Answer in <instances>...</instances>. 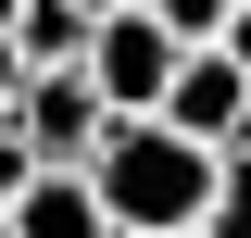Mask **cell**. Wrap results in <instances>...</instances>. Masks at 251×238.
Here are the masks:
<instances>
[{
    "instance_id": "6da1fadb",
    "label": "cell",
    "mask_w": 251,
    "mask_h": 238,
    "mask_svg": "<svg viewBox=\"0 0 251 238\" xmlns=\"http://www.w3.org/2000/svg\"><path fill=\"white\" fill-rule=\"evenodd\" d=\"M88 188L113 226H201V188H214V150L163 113H113L88 138Z\"/></svg>"
},
{
    "instance_id": "7a4b0ae2",
    "label": "cell",
    "mask_w": 251,
    "mask_h": 238,
    "mask_svg": "<svg viewBox=\"0 0 251 238\" xmlns=\"http://www.w3.org/2000/svg\"><path fill=\"white\" fill-rule=\"evenodd\" d=\"M176 50H188V38L163 25V13L113 0V13L88 25V50H75V63L100 75V100H113V113H151V100H163V75H176Z\"/></svg>"
},
{
    "instance_id": "3957f363",
    "label": "cell",
    "mask_w": 251,
    "mask_h": 238,
    "mask_svg": "<svg viewBox=\"0 0 251 238\" xmlns=\"http://www.w3.org/2000/svg\"><path fill=\"white\" fill-rule=\"evenodd\" d=\"M13 125H25V150H38V163H88V138L113 125V100H100V75H88V63H25Z\"/></svg>"
},
{
    "instance_id": "277c9868",
    "label": "cell",
    "mask_w": 251,
    "mask_h": 238,
    "mask_svg": "<svg viewBox=\"0 0 251 238\" xmlns=\"http://www.w3.org/2000/svg\"><path fill=\"white\" fill-rule=\"evenodd\" d=\"M151 113H163V125H188V138H201V150H226V138H239V125H251V63H239V50H214V38H188Z\"/></svg>"
},
{
    "instance_id": "5b68a950",
    "label": "cell",
    "mask_w": 251,
    "mask_h": 238,
    "mask_svg": "<svg viewBox=\"0 0 251 238\" xmlns=\"http://www.w3.org/2000/svg\"><path fill=\"white\" fill-rule=\"evenodd\" d=\"M0 238H113V213H100L88 163H25V188H13Z\"/></svg>"
},
{
    "instance_id": "8992f818",
    "label": "cell",
    "mask_w": 251,
    "mask_h": 238,
    "mask_svg": "<svg viewBox=\"0 0 251 238\" xmlns=\"http://www.w3.org/2000/svg\"><path fill=\"white\" fill-rule=\"evenodd\" d=\"M88 25H100L88 0H13V50H25V63H75Z\"/></svg>"
},
{
    "instance_id": "52a82bcc",
    "label": "cell",
    "mask_w": 251,
    "mask_h": 238,
    "mask_svg": "<svg viewBox=\"0 0 251 238\" xmlns=\"http://www.w3.org/2000/svg\"><path fill=\"white\" fill-rule=\"evenodd\" d=\"M201 238H251V138L214 150V188H201Z\"/></svg>"
},
{
    "instance_id": "ba28073f",
    "label": "cell",
    "mask_w": 251,
    "mask_h": 238,
    "mask_svg": "<svg viewBox=\"0 0 251 238\" xmlns=\"http://www.w3.org/2000/svg\"><path fill=\"white\" fill-rule=\"evenodd\" d=\"M138 13H163L176 38H214V25H226V0H138Z\"/></svg>"
},
{
    "instance_id": "9c48e42d",
    "label": "cell",
    "mask_w": 251,
    "mask_h": 238,
    "mask_svg": "<svg viewBox=\"0 0 251 238\" xmlns=\"http://www.w3.org/2000/svg\"><path fill=\"white\" fill-rule=\"evenodd\" d=\"M25 163H38V150H25V125L0 113V213H13V188H25Z\"/></svg>"
},
{
    "instance_id": "30bf717a",
    "label": "cell",
    "mask_w": 251,
    "mask_h": 238,
    "mask_svg": "<svg viewBox=\"0 0 251 238\" xmlns=\"http://www.w3.org/2000/svg\"><path fill=\"white\" fill-rule=\"evenodd\" d=\"M13 88H25V50H13V25H0V113H13Z\"/></svg>"
},
{
    "instance_id": "8fae6325",
    "label": "cell",
    "mask_w": 251,
    "mask_h": 238,
    "mask_svg": "<svg viewBox=\"0 0 251 238\" xmlns=\"http://www.w3.org/2000/svg\"><path fill=\"white\" fill-rule=\"evenodd\" d=\"M113 238H201V226H113Z\"/></svg>"
},
{
    "instance_id": "7c38bea8",
    "label": "cell",
    "mask_w": 251,
    "mask_h": 238,
    "mask_svg": "<svg viewBox=\"0 0 251 238\" xmlns=\"http://www.w3.org/2000/svg\"><path fill=\"white\" fill-rule=\"evenodd\" d=\"M0 25H13V0H0Z\"/></svg>"
},
{
    "instance_id": "4fadbf2b",
    "label": "cell",
    "mask_w": 251,
    "mask_h": 238,
    "mask_svg": "<svg viewBox=\"0 0 251 238\" xmlns=\"http://www.w3.org/2000/svg\"><path fill=\"white\" fill-rule=\"evenodd\" d=\"M88 13H113V0H88Z\"/></svg>"
},
{
    "instance_id": "5bb4252c",
    "label": "cell",
    "mask_w": 251,
    "mask_h": 238,
    "mask_svg": "<svg viewBox=\"0 0 251 238\" xmlns=\"http://www.w3.org/2000/svg\"><path fill=\"white\" fill-rule=\"evenodd\" d=\"M239 138H251V125H239Z\"/></svg>"
}]
</instances>
